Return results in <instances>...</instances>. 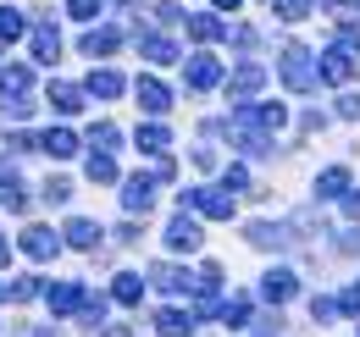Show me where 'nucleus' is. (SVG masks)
I'll return each mask as SVG.
<instances>
[{"label": "nucleus", "mask_w": 360, "mask_h": 337, "mask_svg": "<svg viewBox=\"0 0 360 337\" xmlns=\"http://www.w3.org/2000/svg\"><path fill=\"white\" fill-rule=\"evenodd\" d=\"M344 211H349V221H360V188H349V194H344Z\"/></svg>", "instance_id": "nucleus-43"}, {"label": "nucleus", "mask_w": 360, "mask_h": 337, "mask_svg": "<svg viewBox=\"0 0 360 337\" xmlns=\"http://www.w3.org/2000/svg\"><path fill=\"white\" fill-rule=\"evenodd\" d=\"M217 315H222V326H250V298H244V293H233L222 310H217Z\"/></svg>", "instance_id": "nucleus-28"}, {"label": "nucleus", "mask_w": 360, "mask_h": 337, "mask_svg": "<svg viewBox=\"0 0 360 337\" xmlns=\"http://www.w3.org/2000/svg\"><path fill=\"white\" fill-rule=\"evenodd\" d=\"M217 84H222V67L211 55H194L188 61V88H217Z\"/></svg>", "instance_id": "nucleus-16"}, {"label": "nucleus", "mask_w": 360, "mask_h": 337, "mask_svg": "<svg viewBox=\"0 0 360 337\" xmlns=\"http://www.w3.org/2000/svg\"><path fill=\"white\" fill-rule=\"evenodd\" d=\"M6 260H11V244H6V238H0V265H6Z\"/></svg>", "instance_id": "nucleus-47"}, {"label": "nucleus", "mask_w": 360, "mask_h": 337, "mask_svg": "<svg viewBox=\"0 0 360 337\" xmlns=\"http://www.w3.org/2000/svg\"><path fill=\"white\" fill-rule=\"evenodd\" d=\"M355 67H360V44H355V34H344L338 44H327V50H321V84H344Z\"/></svg>", "instance_id": "nucleus-3"}, {"label": "nucleus", "mask_w": 360, "mask_h": 337, "mask_svg": "<svg viewBox=\"0 0 360 337\" xmlns=\"http://www.w3.org/2000/svg\"><path fill=\"white\" fill-rule=\"evenodd\" d=\"M211 6H217V11H238L244 0H211Z\"/></svg>", "instance_id": "nucleus-46"}, {"label": "nucleus", "mask_w": 360, "mask_h": 337, "mask_svg": "<svg viewBox=\"0 0 360 337\" xmlns=\"http://www.w3.org/2000/svg\"><path fill=\"white\" fill-rule=\"evenodd\" d=\"M134 144L144 150V155H167V144H172V138H167V127H161V122H144Z\"/></svg>", "instance_id": "nucleus-21"}, {"label": "nucleus", "mask_w": 360, "mask_h": 337, "mask_svg": "<svg viewBox=\"0 0 360 337\" xmlns=\"http://www.w3.org/2000/svg\"><path fill=\"white\" fill-rule=\"evenodd\" d=\"M56 249H61V238H56L50 227H28V232H22V254H34V260H50Z\"/></svg>", "instance_id": "nucleus-12"}, {"label": "nucleus", "mask_w": 360, "mask_h": 337, "mask_svg": "<svg viewBox=\"0 0 360 337\" xmlns=\"http://www.w3.org/2000/svg\"><path fill=\"white\" fill-rule=\"evenodd\" d=\"M50 310H56V315H78V310H84V298H89V293H84V288H78V282H61V288H50Z\"/></svg>", "instance_id": "nucleus-11"}, {"label": "nucleus", "mask_w": 360, "mask_h": 337, "mask_svg": "<svg viewBox=\"0 0 360 337\" xmlns=\"http://www.w3.org/2000/svg\"><path fill=\"white\" fill-rule=\"evenodd\" d=\"M67 194H72L67 177H50V183H45V205H67Z\"/></svg>", "instance_id": "nucleus-34"}, {"label": "nucleus", "mask_w": 360, "mask_h": 337, "mask_svg": "<svg viewBox=\"0 0 360 337\" xmlns=\"http://www.w3.org/2000/svg\"><path fill=\"white\" fill-rule=\"evenodd\" d=\"M122 72H111V67H94L89 72V84H84V94H94V100H117V94H122Z\"/></svg>", "instance_id": "nucleus-8"}, {"label": "nucleus", "mask_w": 360, "mask_h": 337, "mask_svg": "<svg viewBox=\"0 0 360 337\" xmlns=\"http://www.w3.org/2000/svg\"><path fill=\"white\" fill-rule=\"evenodd\" d=\"M277 78L294 88V94H311V88L321 84V61H311L305 44H288V50L277 55Z\"/></svg>", "instance_id": "nucleus-1"}, {"label": "nucleus", "mask_w": 360, "mask_h": 337, "mask_svg": "<svg viewBox=\"0 0 360 337\" xmlns=\"http://www.w3.org/2000/svg\"><path fill=\"white\" fill-rule=\"evenodd\" d=\"M150 282H155L161 293H183V288H188V271H178V265H155Z\"/></svg>", "instance_id": "nucleus-25"}, {"label": "nucleus", "mask_w": 360, "mask_h": 337, "mask_svg": "<svg viewBox=\"0 0 360 337\" xmlns=\"http://www.w3.org/2000/svg\"><path fill=\"white\" fill-rule=\"evenodd\" d=\"M227 188H233V194H244V188H250V171L244 166H227V177H222ZM250 194H255V188H250Z\"/></svg>", "instance_id": "nucleus-37"}, {"label": "nucleus", "mask_w": 360, "mask_h": 337, "mask_svg": "<svg viewBox=\"0 0 360 337\" xmlns=\"http://www.w3.org/2000/svg\"><path fill=\"white\" fill-rule=\"evenodd\" d=\"M39 150L56 155V161H67V155H78V138H72L67 127H50V133H39Z\"/></svg>", "instance_id": "nucleus-15"}, {"label": "nucleus", "mask_w": 360, "mask_h": 337, "mask_svg": "<svg viewBox=\"0 0 360 337\" xmlns=\"http://www.w3.org/2000/svg\"><path fill=\"white\" fill-rule=\"evenodd\" d=\"M338 117H349V122H360V94H344V100H338Z\"/></svg>", "instance_id": "nucleus-40"}, {"label": "nucleus", "mask_w": 360, "mask_h": 337, "mask_svg": "<svg viewBox=\"0 0 360 337\" xmlns=\"http://www.w3.org/2000/svg\"><path fill=\"white\" fill-rule=\"evenodd\" d=\"M34 55H39V61H56V55H61V34H56V22H39V28H34Z\"/></svg>", "instance_id": "nucleus-20"}, {"label": "nucleus", "mask_w": 360, "mask_h": 337, "mask_svg": "<svg viewBox=\"0 0 360 337\" xmlns=\"http://www.w3.org/2000/svg\"><path fill=\"white\" fill-rule=\"evenodd\" d=\"M327 11H333L338 22H349V17H355V11H349V0H327Z\"/></svg>", "instance_id": "nucleus-44"}, {"label": "nucleus", "mask_w": 360, "mask_h": 337, "mask_svg": "<svg viewBox=\"0 0 360 337\" xmlns=\"http://www.w3.org/2000/svg\"><path fill=\"white\" fill-rule=\"evenodd\" d=\"M172 105V94H167V84H155V78H139V111H150V117H161Z\"/></svg>", "instance_id": "nucleus-13"}, {"label": "nucleus", "mask_w": 360, "mask_h": 337, "mask_svg": "<svg viewBox=\"0 0 360 337\" xmlns=\"http://www.w3.org/2000/svg\"><path fill=\"white\" fill-rule=\"evenodd\" d=\"M244 238H250L255 249H283V227H271V221H250Z\"/></svg>", "instance_id": "nucleus-22"}, {"label": "nucleus", "mask_w": 360, "mask_h": 337, "mask_svg": "<svg viewBox=\"0 0 360 337\" xmlns=\"http://www.w3.org/2000/svg\"><path fill=\"white\" fill-rule=\"evenodd\" d=\"M338 249H344V254H360V227H344V232H338Z\"/></svg>", "instance_id": "nucleus-39"}, {"label": "nucleus", "mask_w": 360, "mask_h": 337, "mask_svg": "<svg viewBox=\"0 0 360 337\" xmlns=\"http://www.w3.org/2000/svg\"><path fill=\"white\" fill-rule=\"evenodd\" d=\"M117 138H122V133H117L111 122H94L89 127V144H94V150H117Z\"/></svg>", "instance_id": "nucleus-33"}, {"label": "nucleus", "mask_w": 360, "mask_h": 337, "mask_svg": "<svg viewBox=\"0 0 360 337\" xmlns=\"http://www.w3.org/2000/svg\"><path fill=\"white\" fill-rule=\"evenodd\" d=\"M344 194H349V171L344 166H327L316 177V199H344Z\"/></svg>", "instance_id": "nucleus-14"}, {"label": "nucleus", "mask_w": 360, "mask_h": 337, "mask_svg": "<svg viewBox=\"0 0 360 337\" xmlns=\"http://www.w3.org/2000/svg\"><path fill=\"white\" fill-rule=\"evenodd\" d=\"M178 211H200V216H211V221H227L233 216V188H183L178 194Z\"/></svg>", "instance_id": "nucleus-2"}, {"label": "nucleus", "mask_w": 360, "mask_h": 337, "mask_svg": "<svg viewBox=\"0 0 360 337\" xmlns=\"http://www.w3.org/2000/svg\"><path fill=\"white\" fill-rule=\"evenodd\" d=\"M111 298H117V304H139V298H144V277H139V271H122L117 288H111Z\"/></svg>", "instance_id": "nucleus-24"}, {"label": "nucleus", "mask_w": 360, "mask_h": 337, "mask_svg": "<svg viewBox=\"0 0 360 337\" xmlns=\"http://www.w3.org/2000/svg\"><path fill=\"white\" fill-rule=\"evenodd\" d=\"M311 315L321 321V326H327V321L338 315V298H311Z\"/></svg>", "instance_id": "nucleus-36"}, {"label": "nucleus", "mask_w": 360, "mask_h": 337, "mask_svg": "<svg viewBox=\"0 0 360 337\" xmlns=\"http://www.w3.org/2000/svg\"><path fill=\"white\" fill-rule=\"evenodd\" d=\"M155 332H161V337H188V332H194V321H188L183 310H161V315H155Z\"/></svg>", "instance_id": "nucleus-23"}, {"label": "nucleus", "mask_w": 360, "mask_h": 337, "mask_svg": "<svg viewBox=\"0 0 360 337\" xmlns=\"http://www.w3.org/2000/svg\"><path fill=\"white\" fill-rule=\"evenodd\" d=\"M233 44H238V50H255V44H261V34H255V28H238V34H233Z\"/></svg>", "instance_id": "nucleus-42"}, {"label": "nucleus", "mask_w": 360, "mask_h": 337, "mask_svg": "<svg viewBox=\"0 0 360 337\" xmlns=\"http://www.w3.org/2000/svg\"><path fill=\"white\" fill-rule=\"evenodd\" d=\"M139 55L155 61V67H167V61H178V44L167 39V34H139Z\"/></svg>", "instance_id": "nucleus-9"}, {"label": "nucleus", "mask_w": 360, "mask_h": 337, "mask_svg": "<svg viewBox=\"0 0 360 337\" xmlns=\"http://www.w3.org/2000/svg\"><path fill=\"white\" fill-rule=\"evenodd\" d=\"M117 50V28H89L84 34V55H111Z\"/></svg>", "instance_id": "nucleus-27"}, {"label": "nucleus", "mask_w": 360, "mask_h": 337, "mask_svg": "<svg viewBox=\"0 0 360 337\" xmlns=\"http://www.w3.org/2000/svg\"><path fill=\"white\" fill-rule=\"evenodd\" d=\"M67 11H72L78 22H94V17H100V0H67Z\"/></svg>", "instance_id": "nucleus-35"}, {"label": "nucleus", "mask_w": 360, "mask_h": 337, "mask_svg": "<svg viewBox=\"0 0 360 337\" xmlns=\"http://www.w3.org/2000/svg\"><path fill=\"white\" fill-rule=\"evenodd\" d=\"M22 28H28V22H22V11H11V6H6V11H0V44H17V39H22Z\"/></svg>", "instance_id": "nucleus-30"}, {"label": "nucleus", "mask_w": 360, "mask_h": 337, "mask_svg": "<svg viewBox=\"0 0 360 337\" xmlns=\"http://www.w3.org/2000/svg\"><path fill=\"white\" fill-rule=\"evenodd\" d=\"M67 244H72V249H94V244H100V227L84 221V216H78V221H67Z\"/></svg>", "instance_id": "nucleus-26"}, {"label": "nucleus", "mask_w": 360, "mask_h": 337, "mask_svg": "<svg viewBox=\"0 0 360 337\" xmlns=\"http://www.w3.org/2000/svg\"><path fill=\"white\" fill-rule=\"evenodd\" d=\"M338 310H344V315H360V282H355V288H344V293H338Z\"/></svg>", "instance_id": "nucleus-38"}, {"label": "nucleus", "mask_w": 360, "mask_h": 337, "mask_svg": "<svg viewBox=\"0 0 360 337\" xmlns=\"http://www.w3.org/2000/svg\"><path fill=\"white\" fill-rule=\"evenodd\" d=\"M122 205H128L134 216L155 205V177H150V171H139V177H128V188H122Z\"/></svg>", "instance_id": "nucleus-7"}, {"label": "nucleus", "mask_w": 360, "mask_h": 337, "mask_svg": "<svg viewBox=\"0 0 360 337\" xmlns=\"http://www.w3.org/2000/svg\"><path fill=\"white\" fill-rule=\"evenodd\" d=\"M6 293L17 298V304H28V298H39V293H45V288H39V277H17V282H11Z\"/></svg>", "instance_id": "nucleus-32"}, {"label": "nucleus", "mask_w": 360, "mask_h": 337, "mask_svg": "<svg viewBox=\"0 0 360 337\" xmlns=\"http://www.w3.org/2000/svg\"><path fill=\"white\" fill-rule=\"evenodd\" d=\"M261 84H266V72H261V67H238V72L227 78V94H233V100H255Z\"/></svg>", "instance_id": "nucleus-10"}, {"label": "nucleus", "mask_w": 360, "mask_h": 337, "mask_svg": "<svg viewBox=\"0 0 360 337\" xmlns=\"http://www.w3.org/2000/svg\"><path fill=\"white\" fill-rule=\"evenodd\" d=\"M89 177H94V183H117V161H111V150H94V155H89Z\"/></svg>", "instance_id": "nucleus-29"}, {"label": "nucleus", "mask_w": 360, "mask_h": 337, "mask_svg": "<svg viewBox=\"0 0 360 337\" xmlns=\"http://www.w3.org/2000/svg\"><path fill=\"white\" fill-rule=\"evenodd\" d=\"M294 293H300V277H294V271H283V265H277V271L261 277V298H271V304H288Z\"/></svg>", "instance_id": "nucleus-6"}, {"label": "nucleus", "mask_w": 360, "mask_h": 337, "mask_svg": "<svg viewBox=\"0 0 360 337\" xmlns=\"http://www.w3.org/2000/svg\"><path fill=\"white\" fill-rule=\"evenodd\" d=\"M6 183H17V166H11V161H0V188H6Z\"/></svg>", "instance_id": "nucleus-45"}, {"label": "nucleus", "mask_w": 360, "mask_h": 337, "mask_svg": "<svg viewBox=\"0 0 360 337\" xmlns=\"http://www.w3.org/2000/svg\"><path fill=\"white\" fill-rule=\"evenodd\" d=\"M233 122H250V127H261V133H283V122H288V111L283 105H271V100H244L238 111H233Z\"/></svg>", "instance_id": "nucleus-4"}, {"label": "nucleus", "mask_w": 360, "mask_h": 337, "mask_svg": "<svg viewBox=\"0 0 360 337\" xmlns=\"http://www.w3.org/2000/svg\"><path fill=\"white\" fill-rule=\"evenodd\" d=\"M167 244H172V249H178V254H194V249H200V244H205V232H200V221H194V216L183 211L178 221L167 227Z\"/></svg>", "instance_id": "nucleus-5"}, {"label": "nucleus", "mask_w": 360, "mask_h": 337, "mask_svg": "<svg viewBox=\"0 0 360 337\" xmlns=\"http://www.w3.org/2000/svg\"><path fill=\"white\" fill-rule=\"evenodd\" d=\"M188 34H194V39H222L227 28H222L217 11H188Z\"/></svg>", "instance_id": "nucleus-19"}, {"label": "nucleus", "mask_w": 360, "mask_h": 337, "mask_svg": "<svg viewBox=\"0 0 360 337\" xmlns=\"http://www.w3.org/2000/svg\"><path fill=\"white\" fill-rule=\"evenodd\" d=\"M34 84V72L28 67H0V100H22Z\"/></svg>", "instance_id": "nucleus-17"}, {"label": "nucleus", "mask_w": 360, "mask_h": 337, "mask_svg": "<svg viewBox=\"0 0 360 337\" xmlns=\"http://www.w3.org/2000/svg\"><path fill=\"white\" fill-rule=\"evenodd\" d=\"M50 105L61 111V117H72V111H84V88H72V84H50V94H45Z\"/></svg>", "instance_id": "nucleus-18"}, {"label": "nucleus", "mask_w": 360, "mask_h": 337, "mask_svg": "<svg viewBox=\"0 0 360 337\" xmlns=\"http://www.w3.org/2000/svg\"><path fill=\"white\" fill-rule=\"evenodd\" d=\"M155 22H167V28H172V22H183V11L167 0V6H155Z\"/></svg>", "instance_id": "nucleus-41"}, {"label": "nucleus", "mask_w": 360, "mask_h": 337, "mask_svg": "<svg viewBox=\"0 0 360 337\" xmlns=\"http://www.w3.org/2000/svg\"><path fill=\"white\" fill-rule=\"evenodd\" d=\"M271 6H277V17H283V22H300V17H311L316 0H271Z\"/></svg>", "instance_id": "nucleus-31"}, {"label": "nucleus", "mask_w": 360, "mask_h": 337, "mask_svg": "<svg viewBox=\"0 0 360 337\" xmlns=\"http://www.w3.org/2000/svg\"><path fill=\"white\" fill-rule=\"evenodd\" d=\"M0 298H6V282H0Z\"/></svg>", "instance_id": "nucleus-48"}]
</instances>
